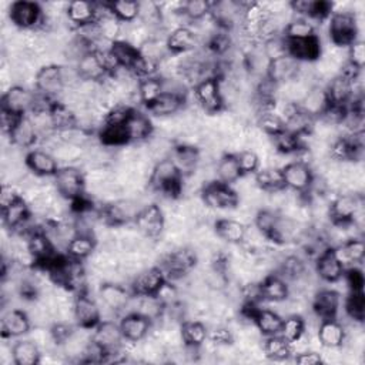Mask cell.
Here are the masks:
<instances>
[{"instance_id":"obj_41","label":"cell","mask_w":365,"mask_h":365,"mask_svg":"<svg viewBox=\"0 0 365 365\" xmlns=\"http://www.w3.org/2000/svg\"><path fill=\"white\" fill-rule=\"evenodd\" d=\"M261 348H262L264 356L272 361H285L289 356H292L291 342H288L279 334L265 336L261 344Z\"/></svg>"},{"instance_id":"obj_49","label":"cell","mask_w":365,"mask_h":365,"mask_svg":"<svg viewBox=\"0 0 365 365\" xmlns=\"http://www.w3.org/2000/svg\"><path fill=\"white\" fill-rule=\"evenodd\" d=\"M344 309L346 317L352 322L362 324L365 318V297L364 291H349V295L345 299Z\"/></svg>"},{"instance_id":"obj_40","label":"cell","mask_w":365,"mask_h":365,"mask_svg":"<svg viewBox=\"0 0 365 365\" xmlns=\"http://www.w3.org/2000/svg\"><path fill=\"white\" fill-rule=\"evenodd\" d=\"M182 344L187 346H201L208 339V328L200 319H185L180 324Z\"/></svg>"},{"instance_id":"obj_45","label":"cell","mask_w":365,"mask_h":365,"mask_svg":"<svg viewBox=\"0 0 365 365\" xmlns=\"http://www.w3.org/2000/svg\"><path fill=\"white\" fill-rule=\"evenodd\" d=\"M254 178L257 185L265 192H272L285 188L281 168L277 167H262L254 174Z\"/></svg>"},{"instance_id":"obj_10","label":"cell","mask_w":365,"mask_h":365,"mask_svg":"<svg viewBox=\"0 0 365 365\" xmlns=\"http://www.w3.org/2000/svg\"><path fill=\"white\" fill-rule=\"evenodd\" d=\"M97 295H98L101 305L106 309L117 314V312L125 311V308L133 297V292H131V289L125 288L121 282L104 281L97 288Z\"/></svg>"},{"instance_id":"obj_39","label":"cell","mask_w":365,"mask_h":365,"mask_svg":"<svg viewBox=\"0 0 365 365\" xmlns=\"http://www.w3.org/2000/svg\"><path fill=\"white\" fill-rule=\"evenodd\" d=\"M215 174H217V180L228 184V185H234L242 175L237 157L234 153H224L215 163Z\"/></svg>"},{"instance_id":"obj_13","label":"cell","mask_w":365,"mask_h":365,"mask_svg":"<svg viewBox=\"0 0 365 365\" xmlns=\"http://www.w3.org/2000/svg\"><path fill=\"white\" fill-rule=\"evenodd\" d=\"M342 298L336 289L322 288L317 289L311 299L312 312L322 321V319H332L338 317L341 309Z\"/></svg>"},{"instance_id":"obj_61","label":"cell","mask_w":365,"mask_h":365,"mask_svg":"<svg viewBox=\"0 0 365 365\" xmlns=\"http://www.w3.org/2000/svg\"><path fill=\"white\" fill-rule=\"evenodd\" d=\"M21 117H24V115H17L14 113L1 110V113H0V125H1L3 133L6 135H9L13 131V128L17 125V123L20 121Z\"/></svg>"},{"instance_id":"obj_27","label":"cell","mask_w":365,"mask_h":365,"mask_svg":"<svg viewBox=\"0 0 365 365\" xmlns=\"http://www.w3.org/2000/svg\"><path fill=\"white\" fill-rule=\"evenodd\" d=\"M334 252L344 268L358 267L365 257V242L362 237H354L334 247Z\"/></svg>"},{"instance_id":"obj_54","label":"cell","mask_w":365,"mask_h":365,"mask_svg":"<svg viewBox=\"0 0 365 365\" xmlns=\"http://www.w3.org/2000/svg\"><path fill=\"white\" fill-rule=\"evenodd\" d=\"M240 170L244 174H255L261 168V160L255 150L252 148H244L238 153H235Z\"/></svg>"},{"instance_id":"obj_26","label":"cell","mask_w":365,"mask_h":365,"mask_svg":"<svg viewBox=\"0 0 365 365\" xmlns=\"http://www.w3.org/2000/svg\"><path fill=\"white\" fill-rule=\"evenodd\" d=\"M299 70V61L292 58L289 54L271 60L267 68V77L275 84H284L289 80L297 78Z\"/></svg>"},{"instance_id":"obj_52","label":"cell","mask_w":365,"mask_h":365,"mask_svg":"<svg viewBox=\"0 0 365 365\" xmlns=\"http://www.w3.org/2000/svg\"><path fill=\"white\" fill-rule=\"evenodd\" d=\"M211 11V3L205 0H188L182 1L181 13L188 20V23H195L200 20H204L210 16Z\"/></svg>"},{"instance_id":"obj_33","label":"cell","mask_w":365,"mask_h":365,"mask_svg":"<svg viewBox=\"0 0 365 365\" xmlns=\"http://www.w3.org/2000/svg\"><path fill=\"white\" fill-rule=\"evenodd\" d=\"M329 104L331 103H329L325 86L318 84V86H314L308 90L307 96L304 97V100L298 106L308 115H311L314 118H318L324 114V111L328 108Z\"/></svg>"},{"instance_id":"obj_34","label":"cell","mask_w":365,"mask_h":365,"mask_svg":"<svg viewBox=\"0 0 365 365\" xmlns=\"http://www.w3.org/2000/svg\"><path fill=\"white\" fill-rule=\"evenodd\" d=\"M76 67L83 80H91V81L101 83L107 76V71L100 58V54L94 50L83 54L80 57V60L76 63Z\"/></svg>"},{"instance_id":"obj_42","label":"cell","mask_w":365,"mask_h":365,"mask_svg":"<svg viewBox=\"0 0 365 365\" xmlns=\"http://www.w3.org/2000/svg\"><path fill=\"white\" fill-rule=\"evenodd\" d=\"M110 51L113 53L118 66L123 68H127L130 71L134 68V66L137 64V61L141 56L140 50L135 46H133L131 43L124 41V40H117V41L111 43Z\"/></svg>"},{"instance_id":"obj_31","label":"cell","mask_w":365,"mask_h":365,"mask_svg":"<svg viewBox=\"0 0 365 365\" xmlns=\"http://www.w3.org/2000/svg\"><path fill=\"white\" fill-rule=\"evenodd\" d=\"M250 319L254 322V325L257 327V329L261 332L262 336L279 334L281 324H282V317L275 309L257 307L251 312Z\"/></svg>"},{"instance_id":"obj_46","label":"cell","mask_w":365,"mask_h":365,"mask_svg":"<svg viewBox=\"0 0 365 365\" xmlns=\"http://www.w3.org/2000/svg\"><path fill=\"white\" fill-rule=\"evenodd\" d=\"M108 10L113 16H115L121 23H134L138 20L140 14V1L134 0H118V1H108Z\"/></svg>"},{"instance_id":"obj_53","label":"cell","mask_w":365,"mask_h":365,"mask_svg":"<svg viewBox=\"0 0 365 365\" xmlns=\"http://www.w3.org/2000/svg\"><path fill=\"white\" fill-rule=\"evenodd\" d=\"M257 127L268 137H272L285 128L284 120L272 110L257 114Z\"/></svg>"},{"instance_id":"obj_29","label":"cell","mask_w":365,"mask_h":365,"mask_svg":"<svg viewBox=\"0 0 365 365\" xmlns=\"http://www.w3.org/2000/svg\"><path fill=\"white\" fill-rule=\"evenodd\" d=\"M31 208L24 197L19 198L13 204H10L6 208H1V217L3 224L6 228H10L11 232L19 231L31 217Z\"/></svg>"},{"instance_id":"obj_37","label":"cell","mask_w":365,"mask_h":365,"mask_svg":"<svg viewBox=\"0 0 365 365\" xmlns=\"http://www.w3.org/2000/svg\"><path fill=\"white\" fill-rule=\"evenodd\" d=\"M13 352V361L14 365H36L41 361V349L40 346L31 341L27 339H19L11 345Z\"/></svg>"},{"instance_id":"obj_60","label":"cell","mask_w":365,"mask_h":365,"mask_svg":"<svg viewBox=\"0 0 365 365\" xmlns=\"http://www.w3.org/2000/svg\"><path fill=\"white\" fill-rule=\"evenodd\" d=\"M21 197L23 195L16 190L14 184H3L1 192H0V205H1V208H6Z\"/></svg>"},{"instance_id":"obj_5","label":"cell","mask_w":365,"mask_h":365,"mask_svg":"<svg viewBox=\"0 0 365 365\" xmlns=\"http://www.w3.org/2000/svg\"><path fill=\"white\" fill-rule=\"evenodd\" d=\"M44 13L43 7L36 1L19 0L9 6V20L10 23L24 31L38 30L43 21Z\"/></svg>"},{"instance_id":"obj_44","label":"cell","mask_w":365,"mask_h":365,"mask_svg":"<svg viewBox=\"0 0 365 365\" xmlns=\"http://www.w3.org/2000/svg\"><path fill=\"white\" fill-rule=\"evenodd\" d=\"M96 24H97L101 40L108 41V43H114V41L121 38L123 23L115 16H113L110 13L108 6H107V10L101 16H98V19L96 20Z\"/></svg>"},{"instance_id":"obj_48","label":"cell","mask_w":365,"mask_h":365,"mask_svg":"<svg viewBox=\"0 0 365 365\" xmlns=\"http://www.w3.org/2000/svg\"><path fill=\"white\" fill-rule=\"evenodd\" d=\"M140 103L148 107L151 103H154L161 94H163V83L158 76L153 77H145L141 78L138 83V90H137Z\"/></svg>"},{"instance_id":"obj_58","label":"cell","mask_w":365,"mask_h":365,"mask_svg":"<svg viewBox=\"0 0 365 365\" xmlns=\"http://www.w3.org/2000/svg\"><path fill=\"white\" fill-rule=\"evenodd\" d=\"M349 291H364V274L359 267L345 268L344 277Z\"/></svg>"},{"instance_id":"obj_2","label":"cell","mask_w":365,"mask_h":365,"mask_svg":"<svg viewBox=\"0 0 365 365\" xmlns=\"http://www.w3.org/2000/svg\"><path fill=\"white\" fill-rule=\"evenodd\" d=\"M328 37L331 44L348 48L359 38V17L352 10H335L328 17Z\"/></svg>"},{"instance_id":"obj_9","label":"cell","mask_w":365,"mask_h":365,"mask_svg":"<svg viewBox=\"0 0 365 365\" xmlns=\"http://www.w3.org/2000/svg\"><path fill=\"white\" fill-rule=\"evenodd\" d=\"M34 88L38 94L48 97L51 100H58V97L66 90L61 78V68L60 64L51 63L44 64L38 68L34 77Z\"/></svg>"},{"instance_id":"obj_4","label":"cell","mask_w":365,"mask_h":365,"mask_svg":"<svg viewBox=\"0 0 365 365\" xmlns=\"http://www.w3.org/2000/svg\"><path fill=\"white\" fill-rule=\"evenodd\" d=\"M134 228L147 240H158L165 230V214L160 204H145L135 215Z\"/></svg>"},{"instance_id":"obj_12","label":"cell","mask_w":365,"mask_h":365,"mask_svg":"<svg viewBox=\"0 0 365 365\" xmlns=\"http://www.w3.org/2000/svg\"><path fill=\"white\" fill-rule=\"evenodd\" d=\"M74 322L80 328L93 329L101 321V307L88 292H78L73 302Z\"/></svg>"},{"instance_id":"obj_32","label":"cell","mask_w":365,"mask_h":365,"mask_svg":"<svg viewBox=\"0 0 365 365\" xmlns=\"http://www.w3.org/2000/svg\"><path fill=\"white\" fill-rule=\"evenodd\" d=\"M325 90L331 104L348 106L354 97V83L341 74L329 78L325 84Z\"/></svg>"},{"instance_id":"obj_20","label":"cell","mask_w":365,"mask_h":365,"mask_svg":"<svg viewBox=\"0 0 365 365\" xmlns=\"http://www.w3.org/2000/svg\"><path fill=\"white\" fill-rule=\"evenodd\" d=\"M151 321L138 312H128L121 317L120 328L123 338L130 342H140L150 335Z\"/></svg>"},{"instance_id":"obj_57","label":"cell","mask_w":365,"mask_h":365,"mask_svg":"<svg viewBox=\"0 0 365 365\" xmlns=\"http://www.w3.org/2000/svg\"><path fill=\"white\" fill-rule=\"evenodd\" d=\"M346 61L354 64L358 68H364L365 66V44L362 40H356L346 48Z\"/></svg>"},{"instance_id":"obj_15","label":"cell","mask_w":365,"mask_h":365,"mask_svg":"<svg viewBox=\"0 0 365 365\" xmlns=\"http://www.w3.org/2000/svg\"><path fill=\"white\" fill-rule=\"evenodd\" d=\"M165 279L163 269L158 265H151L140 271L130 281V288L134 295H155Z\"/></svg>"},{"instance_id":"obj_3","label":"cell","mask_w":365,"mask_h":365,"mask_svg":"<svg viewBox=\"0 0 365 365\" xmlns=\"http://www.w3.org/2000/svg\"><path fill=\"white\" fill-rule=\"evenodd\" d=\"M56 191L70 202L86 194V174L77 165H63L53 175Z\"/></svg>"},{"instance_id":"obj_56","label":"cell","mask_w":365,"mask_h":365,"mask_svg":"<svg viewBox=\"0 0 365 365\" xmlns=\"http://www.w3.org/2000/svg\"><path fill=\"white\" fill-rule=\"evenodd\" d=\"M133 110L134 108L125 103H117L106 113L103 124H125Z\"/></svg>"},{"instance_id":"obj_23","label":"cell","mask_w":365,"mask_h":365,"mask_svg":"<svg viewBox=\"0 0 365 365\" xmlns=\"http://www.w3.org/2000/svg\"><path fill=\"white\" fill-rule=\"evenodd\" d=\"M124 127H125L130 144L131 143H134V144L135 143H144L154 133V124H153L151 118L147 114L138 111L137 108H134L131 111V114L127 118Z\"/></svg>"},{"instance_id":"obj_30","label":"cell","mask_w":365,"mask_h":365,"mask_svg":"<svg viewBox=\"0 0 365 365\" xmlns=\"http://www.w3.org/2000/svg\"><path fill=\"white\" fill-rule=\"evenodd\" d=\"M214 231L228 245H238L244 241L247 225L235 218H218L214 221Z\"/></svg>"},{"instance_id":"obj_7","label":"cell","mask_w":365,"mask_h":365,"mask_svg":"<svg viewBox=\"0 0 365 365\" xmlns=\"http://www.w3.org/2000/svg\"><path fill=\"white\" fill-rule=\"evenodd\" d=\"M194 100L205 114H217L222 110L224 101L220 91V78L210 77L194 86Z\"/></svg>"},{"instance_id":"obj_36","label":"cell","mask_w":365,"mask_h":365,"mask_svg":"<svg viewBox=\"0 0 365 365\" xmlns=\"http://www.w3.org/2000/svg\"><path fill=\"white\" fill-rule=\"evenodd\" d=\"M10 140V144L19 147V148H30L34 145V143L40 138L38 133L29 118V115H24L20 118L17 125L13 128V131L7 135Z\"/></svg>"},{"instance_id":"obj_38","label":"cell","mask_w":365,"mask_h":365,"mask_svg":"<svg viewBox=\"0 0 365 365\" xmlns=\"http://www.w3.org/2000/svg\"><path fill=\"white\" fill-rule=\"evenodd\" d=\"M185 103H187V100H184L181 97H177V96L168 94V93H163L154 103H151L147 107V110L157 118L171 117V115H175L180 111H182Z\"/></svg>"},{"instance_id":"obj_51","label":"cell","mask_w":365,"mask_h":365,"mask_svg":"<svg viewBox=\"0 0 365 365\" xmlns=\"http://www.w3.org/2000/svg\"><path fill=\"white\" fill-rule=\"evenodd\" d=\"M278 217H279V212H278V211H274V210H271V208H261V210L257 211L252 224H254V225L257 227V230L261 231V232L265 235V238L269 241L271 237H272V232H274V230H275Z\"/></svg>"},{"instance_id":"obj_55","label":"cell","mask_w":365,"mask_h":365,"mask_svg":"<svg viewBox=\"0 0 365 365\" xmlns=\"http://www.w3.org/2000/svg\"><path fill=\"white\" fill-rule=\"evenodd\" d=\"M262 51L267 56V58L275 60L279 57H284L288 54V41L282 34H278L275 37H271L268 40H265L262 44Z\"/></svg>"},{"instance_id":"obj_18","label":"cell","mask_w":365,"mask_h":365,"mask_svg":"<svg viewBox=\"0 0 365 365\" xmlns=\"http://www.w3.org/2000/svg\"><path fill=\"white\" fill-rule=\"evenodd\" d=\"M198 44L197 34L190 26H180L168 31L167 38H165V46L170 54L173 56H180L190 53L195 50Z\"/></svg>"},{"instance_id":"obj_50","label":"cell","mask_w":365,"mask_h":365,"mask_svg":"<svg viewBox=\"0 0 365 365\" xmlns=\"http://www.w3.org/2000/svg\"><path fill=\"white\" fill-rule=\"evenodd\" d=\"M305 334V321L304 315L299 314H291L282 318L279 335L284 336L288 342L297 341L299 336Z\"/></svg>"},{"instance_id":"obj_28","label":"cell","mask_w":365,"mask_h":365,"mask_svg":"<svg viewBox=\"0 0 365 365\" xmlns=\"http://www.w3.org/2000/svg\"><path fill=\"white\" fill-rule=\"evenodd\" d=\"M346 336L345 327L336 319H322L317 328V338L322 348H339Z\"/></svg>"},{"instance_id":"obj_22","label":"cell","mask_w":365,"mask_h":365,"mask_svg":"<svg viewBox=\"0 0 365 365\" xmlns=\"http://www.w3.org/2000/svg\"><path fill=\"white\" fill-rule=\"evenodd\" d=\"M97 3L86 0H73L67 3L66 19L68 24H71L74 29L94 23L97 20Z\"/></svg>"},{"instance_id":"obj_19","label":"cell","mask_w":365,"mask_h":365,"mask_svg":"<svg viewBox=\"0 0 365 365\" xmlns=\"http://www.w3.org/2000/svg\"><path fill=\"white\" fill-rule=\"evenodd\" d=\"M26 165L29 171L41 178L53 177L60 168V163L57 161V158L50 151L43 148L30 150L26 154Z\"/></svg>"},{"instance_id":"obj_59","label":"cell","mask_w":365,"mask_h":365,"mask_svg":"<svg viewBox=\"0 0 365 365\" xmlns=\"http://www.w3.org/2000/svg\"><path fill=\"white\" fill-rule=\"evenodd\" d=\"M292 356H294V362L301 365H317L324 362L321 351H315V349H307V351L294 354Z\"/></svg>"},{"instance_id":"obj_21","label":"cell","mask_w":365,"mask_h":365,"mask_svg":"<svg viewBox=\"0 0 365 365\" xmlns=\"http://www.w3.org/2000/svg\"><path fill=\"white\" fill-rule=\"evenodd\" d=\"M288 54L299 63H315L322 54V44L318 36L302 40H287Z\"/></svg>"},{"instance_id":"obj_24","label":"cell","mask_w":365,"mask_h":365,"mask_svg":"<svg viewBox=\"0 0 365 365\" xmlns=\"http://www.w3.org/2000/svg\"><path fill=\"white\" fill-rule=\"evenodd\" d=\"M170 158L182 177L190 175L200 165V148L188 144H175Z\"/></svg>"},{"instance_id":"obj_14","label":"cell","mask_w":365,"mask_h":365,"mask_svg":"<svg viewBox=\"0 0 365 365\" xmlns=\"http://www.w3.org/2000/svg\"><path fill=\"white\" fill-rule=\"evenodd\" d=\"M344 271L345 268L336 258L332 247H327L315 257V274L321 281L335 284L342 279Z\"/></svg>"},{"instance_id":"obj_8","label":"cell","mask_w":365,"mask_h":365,"mask_svg":"<svg viewBox=\"0 0 365 365\" xmlns=\"http://www.w3.org/2000/svg\"><path fill=\"white\" fill-rule=\"evenodd\" d=\"M37 93L31 91L23 84L10 86L1 97V110L14 113L17 115H29L36 106Z\"/></svg>"},{"instance_id":"obj_35","label":"cell","mask_w":365,"mask_h":365,"mask_svg":"<svg viewBox=\"0 0 365 365\" xmlns=\"http://www.w3.org/2000/svg\"><path fill=\"white\" fill-rule=\"evenodd\" d=\"M98 242L94 235L90 234H76L70 242L67 244L66 254L76 261H86L88 259L94 251L97 250Z\"/></svg>"},{"instance_id":"obj_47","label":"cell","mask_w":365,"mask_h":365,"mask_svg":"<svg viewBox=\"0 0 365 365\" xmlns=\"http://www.w3.org/2000/svg\"><path fill=\"white\" fill-rule=\"evenodd\" d=\"M282 36L287 40H302L315 34V26L309 19L294 17L282 30Z\"/></svg>"},{"instance_id":"obj_25","label":"cell","mask_w":365,"mask_h":365,"mask_svg":"<svg viewBox=\"0 0 365 365\" xmlns=\"http://www.w3.org/2000/svg\"><path fill=\"white\" fill-rule=\"evenodd\" d=\"M259 289L262 301L272 304L281 302L289 297V284L278 272L267 274L259 281Z\"/></svg>"},{"instance_id":"obj_17","label":"cell","mask_w":365,"mask_h":365,"mask_svg":"<svg viewBox=\"0 0 365 365\" xmlns=\"http://www.w3.org/2000/svg\"><path fill=\"white\" fill-rule=\"evenodd\" d=\"M31 321L29 314L20 308H10L1 317V336L6 338H19L30 332Z\"/></svg>"},{"instance_id":"obj_16","label":"cell","mask_w":365,"mask_h":365,"mask_svg":"<svg viewBox=\"0 0 365 365\" xmlns=\"http://www.w3.org/2000/svg\"><path fill=\"white\" fill-rule=\"evenodd\" d=\"M91 336L93 341L98 344L106 352L120 348L124 342L120 324H117L114 319H101L93 328Z\"/></svg>"},{"instance_id":"obj_6","label":"cell","mask_w":365,"mask_h":365,"mask_svg":"<svg viewBox=\"0 0 365 365\" xmlns=\"http://www.w3.org/2000/svg\"><path fill=\"white\" fill-rule=\"evenodd\" d=\"M201 198L211 210H234L240 202L235 188L218 180L202 187Z\"/></svg>"},{"instance_id":"obj_11","label":"cell","mask_w":365,"mask_h":365,"mask_svg":"<svg viewBox=\"0 0 365 365\" xmlns=\"http://www.w3.org/2000/svg\"><path fill=\"white\" fill-rule=\"evenodd\" d=\"M281 174L284 180V187L299 194L308 191L314 180L312 168L308 164L298 160L288 161L281 168Z\"/></svg>"},{"instance_id":"obj_43","label":"cell","mask_w":365,"mask_h":365,"mask_svg":"<svg viewBox=\"0 0 365 365\" xmlns=\"http://www.w3.org/2000/svg\"><path fill=\"white\" fill-rule=\"evenodd\" d=\"M98 141L110 148L125 147L130 144L124 124H103L98 130Z\"/></svg>"},{"instance_id":"obj_1","label":"cell","mask_w":365,"mask_h":365,"mask_svg":"<svg viewBox=\"0 0 365 365\" xmlns=\"http://www.w3.org/2000/svg\"><path fill=\"white\" fill-rule=\"evenodd\" d=\"M364 195L358 192H339L329 201V222L345 225L354 222L359 228L364 227Z\"/></svg>"}]
</instances>
